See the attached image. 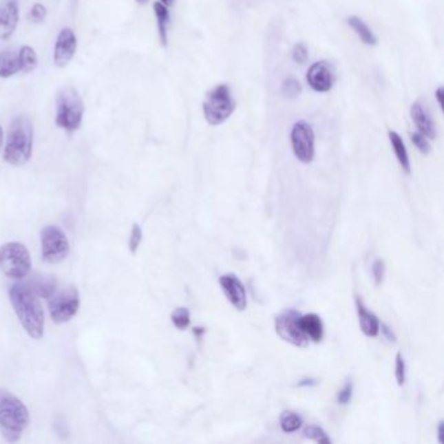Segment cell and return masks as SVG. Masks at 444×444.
<instances>
[{"instance_id": "obj_35", "label": "cell", "mask_w": 444, "mask_h": 444, "mask_svg": "<svg viewBox=\"0 0 444 444\" xmlns=\"http://www.w3.org/2000/svg\"><path fill=\"white\" fill-rule=\"evenodd\" d=\"M379 331H382V335H383L388 341H391V343H397V335H395V332L392 331V328H391L390 326H387L385 324H381V326H379Z\"/></svg>"}, {"instance_id": "obj_4", "label": "cell", "mask_w": 444, "mask_h": 444, "mask_svg": "<svg viewBox=\"0 0 444 444\" xmlns=\"http://www.w3.org/2000/svg\"><path fill=\"white\" fill-rule=\"evenodd\" d=\"M84 102L77 89L61 86L56 94V125L68 133L76 132L84 116Z\"/></svg>"}, {"instance_id": "obj_27", "label": "cell", "mask_w": 444, "mask_h": 444, "mask_svg": "<svg viewBox=\"0 0 444 444\" xmlns=\"http://www.w3.org/2000/svg\"><path fill=\"white\" fill-rule=\"evenodd\" d=\"M55 288H56L55 280H51V279H45L43 280V279H41V280L36 282L34 287L32 289L36 292L38 296L48 299L55 292Z\"/></svg>"}, {"instance_id": "obj_15", "label": "cell", "mask_w": 444, "mask_h": 444, "mask_svg": "<svg viewBox=\"0 0 444 444\" xmlns=\"http://www.w3.org/2000/svg\"><path fill=\"white\" fill-rule=\"evenodd\" d=\"M410 116H412V120L414 121L419 132L422 133L429 140L436 138L438 131H436L435 121L432 120L430 112L425 107V105L421 103L420 101L414 102L410 106Z\"/></svg>"}, {"instance_id": "obj_24", "label": "cell", "mask_w": 444, "mask_h": 444, "mask_svg": "<svg viewBox=\"0 0 444 444\" xmlns=\"http://www.w3.org/2000/svg\"><path fill=\"white\" fill-rule=\"evenodd\" d=\"M304 435L305 438L310 439V441H314L317 443L319 444H330L331 443V439L330 436L327 435V432H324L322 427L317 426V425H309L304 429Z\"/></svg>"}, {"instance_id": "obj_19", "label": "cell", "mask_w": 444, "mask_h": 444, "mask_svg": "<svg viewBox=\"0 0 444 444\" xmlns=\"http://www.w3.org/2000/svg\"><path fill=\"white\" fill-rule=\"evenodd\" d=\"M347 23L352 28V30L356 33V36L360 38L361 42L363 45L375 46L378 43V38L374 34L370 26L366 24L359 16H350V17H348Z\"/></svg>"}, {"instance_id": "obj_30", "label": "cell", "mask_w": 444, "mask_h": 444, "mask_svg": "<svg viewBox=\"0 0 444 444\" xmlns=\"http://www.w3.org/2000/svg\"><path fill=\"white\" fill-rule=\"evenodd\" d=\"M309 59V51L305 43H296L292 50V61L297 64H305Z\"/></svg>"}, {"instance_id": "obj_9", "label": "cell", "mask_w": 444, "mask_h": 444, "mask_svg": "<svg viewBox=\"0 0 444 444\" xmlns=\"http://www.w3.org/2000/svg\"><path fill=\"white\" fill-rule=\"evenodd\" d=\"M290 144L295 156L304 165L312 163L315 156V134L305 120L296 121L290 129Z\"/></svg>"}, {"instance_id": "obj_1", "label": "cell", "mask_w": 444, "mask_h": 444, "mask_svg": "<svg viewBox=\"0 0 444 444\" xmlns=\"http://www.w3.org/2000/svg\"><path fill=\"white\" fill-rule=\"evenodd\" d=\"M8 293L14 313L26 334L32 339L39 340L45 334V314L38 295L23 283L11 286Z\"/></svg>"}, {"instance_id": "obj_5", "label": "cell", "mask_w": 444, "mask_h": 444, "mask_svg": "<svg viewBox=\"0 0 444 444\" xmlns=\"http://www.w3.org/2000/svg\"><path fill=\"white\" fill-rule=\"evenodd\" d=\"M202 109L204 119L213 127L222 125L229 120L236 109V101L229 85H216L213 87L206 94Z\"/></svg>"}, {"instance_id": "obj_2", "label": "cell", "mask_w": 444, "mask_h": 444, "mask_svg": "<svg viewBox=\"0 0 444 444\" xmlns=\"http://www.w3.org/2000/svg\"><path fill=\"white\" fill-rule=\"evenodd\" d=\"M30 422L24 403L6 388H0V432L10 443L19 442Z\"/></svg>"}, {"instance_id": "obj_31", "label": "cell", "mask_w": 444, "mask_h": 444, "mask_svg": "<svg viewBox=\"0 0 444 444\" xmlns=\"http://www.w3.org/2000/svg\"><path fill=\"white\" fill-rule=\"evenodd\" d=\"M46 14H47L46 7L43 4H41V3H36L32 7L30 12H29V20L32 23H34V24H39L46 19Z\"/></svg>"}, {"instance_id": "obj_41", "label": "cell", "mask_w": 444, "mask_h": 444, "mask_svg": "<svg viewBox=\"0 0 444 444\" xmlns=\"http://www.w3.org/2000/svg\"><path fill=\"white\" fill-rule=\"evenodd\" d=\"M138 4H146L149 0H136Z\"/></svg>"}, {"instance_id": "obj_29", "label": "cell", "mask_w": 444, "mask_h": 444, "mask_svg": "<svg viewBox=\"0 0 444 444\" xmlns=\"http://www.w3.org/2000/svg\"><path fill=\"white\" fill-rule=\"evenodd\" d=\"M395 378L400 387H403L407 379V365L401 353H397L395 359Z\"/></svg>"}, {"instance_id": "obj_14", "label": "cell", "mask_w": 444, "mask_h": 444, "mask_svg": "<svg viewBox=\"0 0 444 444\" xmlns=\"http://www.w3.org/2000/svg\"><path fill=\"white\" fill-rule=\"evenodd\" d=\"M20 16L19 0H0V41L13 36Z\"/></svg>"}, {"instance_id": "obj_34", "label": "cell", "mask_w": 444, "mask_h": 444, "mask_svg": "<svg viewBox=\"0 0 444 444\" xmlns=\"http://www.w3.org/2000/svg\"><path fill=\"white\" fill-rule=\"evenodd\" d=\"M352 395H353V383L348 382L339 391L337 397V403L341 405H347L352 400Z\"/></svg>"}, {"instance_id": "obj_13", "label": "cell", "mask_w": 444, "mask_h": 444, "mask_svg": "<svg viewBox=\"0 0 444 444\" xmlns=\"http://www.w3.org/2000/svg\"><path fill=\"white\" fill-rule=\"evenodd\" d=\"M77 50V38L70 28H64L56 38L54 50V63L56 67L63 68L72 61Z\"/></svg>"}, {"instance_id": "obj_36", "label": "cell", "mask_w": 444, "mask_h": 444, "mask_svg": "<svg viewBox=\"0 0 444 444\" xmlns=\"http://www.w3.org/2000/svg\"><path fill=\"white\" fill-rule=\"evenodd\" d=\"M318 384H319V379H317V378H304L297 383V385L299 387H313V385H318Z\"/></svg>"}, {"instance_id": "obj_32", "label": "cell", "mask_w": 444, "mask_h": 444, "mask_svg": "<svg viewBox=\"0 0 444 444\" xmlns=\"http://www.w3.org/2000/svg\"><path fill=\"white\" fill-rule=\"evenodd\" d=\"M142 240V229L138 224H133L132 231H131V237H129V251L132 254L137 252L140 244Z\"/></svg>"}, {"instance_id": "obj_22", "label": "cell", "mask_w": 444, "mask_h": 444, "mask_svg": "<svg viewBox=\"0 0 444 444\" xmlns=\"http://www.w3.org/2000/svg\"><path fill=\"white\" fill-rule=\"evenodd\" d=\"M20 71L25 73L33 72L38 65V56L36 51L30 46H23L19 51Z\"/></svg>"}, {"instance_id": "obj_40", "label": "cell", "mask_w": 444, "mask_h": 444, "mask_svg": "<svg viewBox=\"0 0 444 444\" xmlns=\"http://www.w3.org/2000/svg\"><path fill=\"white\" fill-rule=\"evenodd\" d=\"M1 145H3V129L0 127V147H1Z\"/></svg>"}, {"instance_id": "obj_28", "label": "cell", "mask_w": 444, "mask_h": 444, "mask_svg": "<svg viewBox=\"0 0 444 444\" xmlns=\"http://www.w3.org/2000/svg\"><path fill=\"white\" fill-rule=\"evenodd\" d=\"M410 140L413 145L419 149L421 154L423 156H427L430 151H432V146H430V142H429V138L425 137L422 133L414 132L410 134Z\"/></svg>"}, {"instance_id": "obj_23", "label": "cell", "mask_w": 444, "mask_h": 444, "mask_svg": "<svg viewBox=\"0 0 444 444\" xmlns=\"http://www.w3.org/2000/svg\"><path fill=\"white\" fill-rule=\"evenodd\" d=\"M279 422H280L282 430L284 432H288V434L297 432L302 426V419L296 412H292V410H284L280 414Z\"/></svg>"}, {"instance_id": "obj_20", "label": "cell", "mask_w": 444, "mask_h": 444, "mask_svg": "<svg viewBox=\"0 0 444 444\" xmlns=\"http://www.w3.org/2000/svg\"><path fill=\"white\" fill-rule=\"evenodd\" d=\"M388 138L391 146L394 149V153L397 156V162L401 166V169H404L407 173H410V159H409L408 150L407 146L404 144L403 137L395 132V131H390L388 132Z\"/></svg>"}, {"instance_id": "obj_37", "label": "cell", "mask_w": 444, "mask_h": 444, "mask_svg": "<svg viewBox=\"0 0 444 444\" xmlns=\"http://www.w3.org/2000/svg\"><path fill=\"white\" fill-rule=\"evenodd\" d=\"M443 96H444V89L443 86H439L436 90H435V98H436V102L439 105V107L443 106Z\"/></svg>"}, {"instance_id": "obj_3", "label": "cell", "mask_w": 444, "mask_h": 444, "mask_svg": "<svg viewBox=\"0 0 444 444\" xmlns=\"http://www.w3.org/2000/svg\"><path fill=\"white\" fill-rule=\"evenodd\" d=\"M33 136L34 129L30 119L25 115L16 116L11 121L7 134L4 160L14 167L26 165L32 156Z\"/></svg>"}, {"instance_id": "obj_33", "label": "cell", "mask_w": 444, "mask_h": 444, "mask_svg": "<svg viewBox=\"0 0 444 444\" xmlns=\"http://www.w3.org/2000/svg\"><path fill=\"white\" fill-rule=\"evenodd\" d=\"M372 277L377 286H381L383 283L384 275H385V266L382 260H377L372 267Z\"/></svg>"}, {"instance_id": "obj_16", "label": "cell", "mask_w": 444, "mask_h": 444, "mask_svg": "<svg viewBox=\"0 0 444 444\" xmlns=\"http://www.w3.org/2000/svg\"><path fill=\"white\" fill-rule=\"evenodd\" d=\"M300 327L302 332L314 343L322 341L324 335V326L318 314H305L300 317Z\"/></svg>"}, {"instance_id": "obj_25", "label": "cell", "mask_w": 444, "mask_h": 444, "mask_svg": "<svg viewBox=\"0 0 444 444\" xmlns=\"http://www.w3.org/2000/svg\"><path fill=\"white\" fill-rule=\"evenodd\" d=\"M171 319L178 330H185L191 324V313L187 308H178L172 313Z\"/></svg>"}, {"instance_id": "obj_6", "label": "cell", "mask_w": 444, "mask_h": 444, "mask_svg": "<svg viewBox=\"0 0 444 444\" xmlns=\"http://www.w3.org/2000/svg\"><path fill=\"white\" fill-rule=\"evenodd\" d=\"M30 253L21 242H7L0 246V271L11 279H24L30 274Z\"/></svg>"}, {"instance_id": "obj_21", "label": "cell", "mask_w": 444, "mask_h": 444, "mask_svg": "<svg viewBox=\"0 0 444 444\" xmlns=\"http://www.w3.org/2000/svg\"><path fill=\"white\" fill-rule=\"evenodd\" d=\"M17 72H20L19 52H14L12 50H3L0 52V77L8 78Z\"/></svg>"}, {"instance_id": "obj_17", "label": "cell", "mask_w": 444, "mask_h": 444, "mask_svg": "<svg viewBox=\"0 0 444 444\" xmlns=\"http://www.w3.org/2000/svg\"><path fill=\"white\" fill-rule=\"evenodd\" d=\"M357 305V313H359V321H360L361 331L369 337H378L379 334V326L381 322L378 317L374 313L369 312L361 299L356 300Z\"/></svg>"}, {"instance_id": "obj_8", "label": "cell", "mask_w": 444, "mask_h": 444, "mask_svg": "<svg viewBox=\"0 0 444 444\" xmlns=\"http://www.w3.org/2000/svg\"><path fill=\"white\" fill-rule=\"evenodd\" d=\"M80 309V293L76 287L54 292L48 297V312L55 324H67Z\"/></svg>"}, {"instance_id": "obj_26", "label": "cell", "mask_w": 444, "mask_h": 444, "mask_svg": "<svg viewBox=\"0 0 444 444\" xmlns=\"http://www.w3.org/2000/svg\"><path fill=\"white\" fill-rule=\"evenodd\" d=\"M301 90V84L293 77H288L286 78L283 83H282V94L286 96V98H289V99H293V98H297L300 96Z\"/></svg>"}, {"instance_id": "obj_38", "label": "cell", "mask_w": 444, "mask_h": 444, "mask_svg": "<svg viewBox=\"0 0 444 444\" xmlns=\"http://www.w3.org/2000/svg\"><path fill=\"white\" fill-rule=\"evenodd\" d=\"M438 441L439 443H444V421H441L438 425Z\"/></svg>"}, {"instance_id": "obj_12", "label": "cell", "mask_w": 444, "mask_h": 444, "mask_svg": "<svg viewBox=\"0 0 444 444\" xmlns=\"http://www.w3.org/2000/svg\"><path fill=\"white\" fill-rule=\"evenodd\" d=\"M219 284L233 308L239 312H244L248 306V297L245 286L242 284L239 276L235 274L222 275L219 279Z\"/></svg>"}, {"instance_id": "obj_11", "label": "cell", "mask_w": 444, "mask_h": 444, "mask_svg": "<svg viewBox=\"0 0 444 444\" xmlns=\"http://www.w3.org/2000/svg\"><path fill=\"white\" fill-rule=\"evenodd\" d=\"M335 70L328 61H317L312 64L306 72V81L314 92L327 93L335 84Z\"/></svg>"}, {"instance_id": "obj_10", "label": "cell", "mask_w": 444, "mask_h": 444, "mask_svg": "<svg viewBox=\"0 0 444 444\" xmlns=\"http://www.w3.org/2000/svg\"><path fill=\"white\" fill-rule=\"evenodd\" d=\"M300 317V313L295 309L279 314L275 319L276 334L295 347L306 348L309 346V339L301 330Z\"/></svg>"}, {"instance_id": "obj_39", "label": "cell", "mask_w": 444, "mask_h": 444, "mask_svg": "<svg viewBox=\"0 0 444 444\" xmlns=\"http://www.w3.org/2000/svg\"><path fill=\"white\" fill-rule=\"evenodd\" d=\"M160 3H162V4H165L166 7H171V6H173L175 0H160Z\"/></svg>"}, {"instance_id": "obj_18", "label": "cell", "mask_w": 444, "mask_h": 444, "mask_svg": "<svg viewBox=\"0 0 444 444\" xmlns=\"http://www.w3.org/2000/svg\"><path fill=\"white\" fill-rule=\"evenodd\" d=\"M154 13H156V26H158V34L163 47H167L169 45V26L171 16H169V7L162 4L160 1H156L153 6Z\"/></svg>"}, {"instance_id": "obj_7", "label": "cell", "mask_w": 444, "mask_h": 444, "mask_svg": "<svg viewBox=\"0 0 444 444\" xmlns=\"http://www.w3.org/2000/svg\"><path fill=\"white\" fill-rule=\"evenodd\" d=\"M70 251V240L58 226H46L41 231V252L45 262L61 264L68 257Z\"/></svg>"}]
</instances>
